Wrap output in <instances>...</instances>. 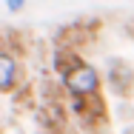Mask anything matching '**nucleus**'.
Wrapping results in <instances>:
<instances>
[{
    "mask_svg": "<svg viewBox=\"0 0 134 134\" xmlns=\"http://www.w3.org/2000/svg\"><path fill=\"white\" fill-rule=\"evenodd\" d=\"M108 86L114 94L129 97V91L134 88V71L123 63V60H111L108 63Z\"/></svg>",
    "mask_w": 134,
    "mask_h": 134,
    "instance_id": "nucleus-5",
    "label": "nucleus"
},
{
    "mask_svg": "<svg viewBox=\"0 0 134 134\" xmlns=\"http://www.w3.org/2000/svg\"><path fill=\"white\" fill-rule=\"evenodd\" d=\"M100 34V20H80V23H69L57 31L54 37V49H69V52H77L86 49L94 37Z\"/></svg>",
    "mask_w": 134,
    "mask_h": 134,
    "instance_id": "nucleus-3",
    "label": "nucleus"
},
{
    "mask_svg": "<svg viewBox=\"0 0 134 134\" xmlns=\"http://www.w3.org/2000/svg\"><path fill=\"white\" fill-rule=\"evenodd\" d=\"M6 3H9V12H20L26 0H6Z\"/></svg>",
    "mask_w": 134,
    "mask_h": 134,
    "instance_id": "nucleus-6",
    "label": "nucleus"
},
{
    "mask_svg": "<svg viewBox=\"0 0 134 134\" xmlns=\"http://www.w3.org/2000/svg\"><path fill=\"white\" fill-rule=\"evenodd\" d=\"M69 103H71V114L80 123V129H86L88 134L106 131L108 108H106L103 94H97V97H69Z\"/></svg>",
    "mask_w": 134,
    "mask_h": 134,
    "instance_id": "nucleus-1",
    "label": "nucleus"
},
{
    "mask_svg": "<svg viewBox=\"0 0 134 134\" xmlns=\"http://www.w3.org/2000/svg\"><path fill=\"white\" fill-rule=\"evenodd\" d=\"M60 80H63V88H66L69 97H97L100 88H103L100 71L94 66H88L86 60H83L80 66H74L69 74H63Z\"/></svg>",
    "mask_w": 134,
    "mask_h": 134,
    "instance_id": "nucleus-2",
    "label": "nucleus"
},
{
    "mask_svg": "<svg viewBox=\"0 0 134 134\" xmlns=\"http://www.w3.org/2000/svg\"><path fill=\"white\" fill-rule=\"evenodd\" d=\"M20 77H23V69L17 54L0 52V94H12L20 86Z\"/></svg>",
    "mask_w": 134,
    "mask_h": 134,
    "instance_id": "nucleus-4",
    "label": "nucleus"
}]
</instances>
